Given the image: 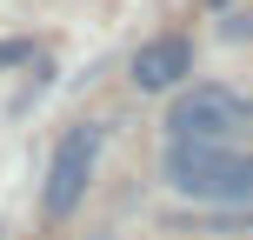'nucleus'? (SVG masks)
I'll return each instance as SVG.
<instances>
[{
  "mask_svg": "<svg viewBox=\"0 0 253 240\" xmlns=\"http://www.w3.org/2000/svg\"><path fill=\"white\" fill-rule=\"evenodd\" d=\"M220 34L227 40H253V7H233L227 20H220Z\"/></svg>",
  "mask_w": 253,
  "mask_h": 240,
  "instance_id": "5",
  "label": "nucleus"
},
{
  "mask_svg": "<svg viewBox=\"0 0 253 240\" xmlns=\"http://www.w3.org/2000/svg\"><path fill=\"white\" fill-rule=\"evenodd\" d=\"M187 74H193V40L187 34H153V40H140L126 80H133L140 94H180Z\"/></svg>",
  "mask_w": 253,
  "mask_h": 240,
  "instance_id": "4",
  "label": "nucleus"
},
{
  "mask_svg": "<svg viewBox=\"0 0 253 240\" xmlns=\"http://www.w3.org/2000/svg\"><path fill=\"white\" fill-rule=\"evenodd\" d=\"M160 174L180 200L253 214V147H213V140H167Z\"/></svg>",
  "mask_w": 253,
  "mask_h": 240,
  "instance_id": "1",
  "label": "nucleus"
},
{
  "mask_svg": "<svg viewBox=\"0 0 253 240\" xmlns=\"http://www.w3.org/2000/svg\"><path fill=\"white\" fill-rule=\"evenodd\" d=\"M7 60H27V47H20V40H7V47H0V67H7Z\"/></svg>",
  "mask_w": 253,
  "mask_h": 240,
  "instance_id": "6",
  "label": "nucleus"
},
{
  "mask_svg": "<svg viewBox=\"0 0 253 240\" xmlns=\"http://www.w3.org/2000/svg\"><path fill=\"white\" fill-rule=\"evenodd\" d=\"M100 147H107V127L100 120H80V127L60 134L53 167H47V187H40V207H47L53 220H67L80 200H87V180H93V167H100Z\"/></svg>",
  "mask_w": 253,
  "mask_h": 240,
  "instance_id": "3",
  "label": "nucleus"
},
{
  "mask_svg": "<svg viewBox=\"0 0 253 240\" xmlns=\"http://www.w3.org/2000/svg\"><path fill=\"white\" fill-rule=\"evenodd\" d=\"M253 134V100L220 80H200V87H180L173 107H167V140H213V147H247Z\"/></svg>",
  "mask_w": 253,
  "mask_h": 240,
  "instance_id": "2",
  "label": "nucleus"
}]
</instances>
